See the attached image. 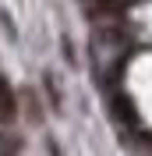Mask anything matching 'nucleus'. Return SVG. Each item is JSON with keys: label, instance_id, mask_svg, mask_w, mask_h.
I'll return each mask as SVG.
<instances>
[{"label": "nucleus", "instance_id": "nucleus-3", "mask_svg": "<svg viewBox=\"0 0 152 156\" xmlns=\"http://www.w3.org/2000/svg\"><path fill=\"white\" fill-rule=\"evenodd\" d=\"M21 99H25V114H29V121H39V117H43V107H39L36 92H32V89H29V92H25V96H21Z\"/></svg>", "mask_w": 152, "mask_h": 156}, {"label": "nucleus", "instance_id": "nucleus-4", "mask_svg": "<svg viewBox=\"0 0 152 156\" xmlns=\"http://www.w3.org/2000/svg\"><path fill=\"white\" fill-rule=\"evenodd\" d=\"M43 82H46V92H50V103H53V107H60V89H57V78H53V75H46V78H43Z\"/></svg>", "mask_w": 152, "mask_h": 156}, {"label": "nucleus", "instance_id": "nucleus-2", "mask_svg": "<svg viewBox=\"0 0 152 156\" xmlns=\"http://www.w3.org/2000/svg\"><path fill=\"white\" fill-rule=\"evenodd\" d=\"M14 114H18V99H14V92L7 89V82H0V121L11 124Z\"/></svg>", "mask_w": 152, "mask_h": 156}, {"label": "nucleus", "instance_id": "nucleus-5", "mask_svg": "<svg viewBox=\"0 0 152 156\" xmlns=\"http://www.w3.org/2000/svg\"><path fill=\"white\" fill-rule=\"evenodd\" d=\"M18 149H21L18 138H0V156H18Z\"/></svg>", "mask_w": 152, "mask_h": 156}, {"label": "nucleus", "instance_id": "nucleus-1", "mask_svg": "<svg viewBox=\"0 0 152 156\" xmlns=\"http://www.w3.org/2000/svg\"><path fill=\"white\" fill-rule=\"evenodd\" d=\"M110 110H113V117L120 121V124L138 128V114H134V103L124 96V92H110Z\"/></svg>", "mask_w": 152, "mask_h": 156}]
</instances>
